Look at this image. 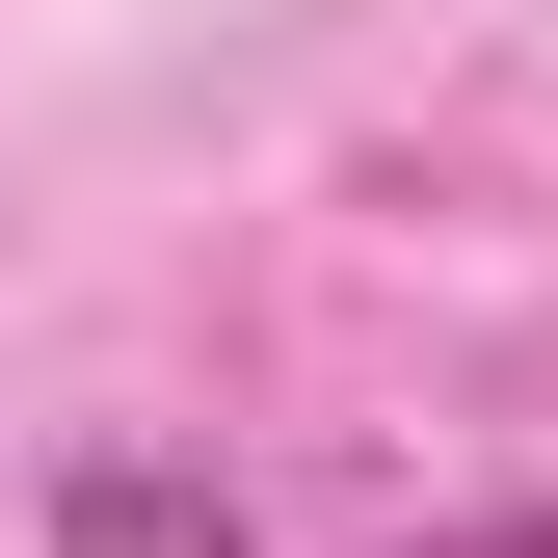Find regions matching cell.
I'll use <instances>...</instances> for the list:
<instances>
[{
	"instance_id": "1",
	"label": "cell",
	"mask_w": 558,
	"mask_h": 558,
	"mask_svg": "<svg viewBox=\"0 0 558 558\" xmlns=\"http://www.w3.org/2000/svg\"><path fill=\"white\" fill-rule=\"evenodd\" d=\"M53 558H266L214 506V452H160V426H81L53 452Z\"/></svg>"
},
{
	"instance_id": "2",
	"label": "cell",
	"mask_w": 558,
	"mask_h": 558,
	"mask_svg": "<svg viewBox=\"0 0 558 558\" xmlns=\"http://www.w3.org/2000/svg\"><path fill=\"white\" fill-rule=\"evenodd\" d=\"M452 558H558V506H478V532H452Z\"/></svg>"
}]
</instances>
